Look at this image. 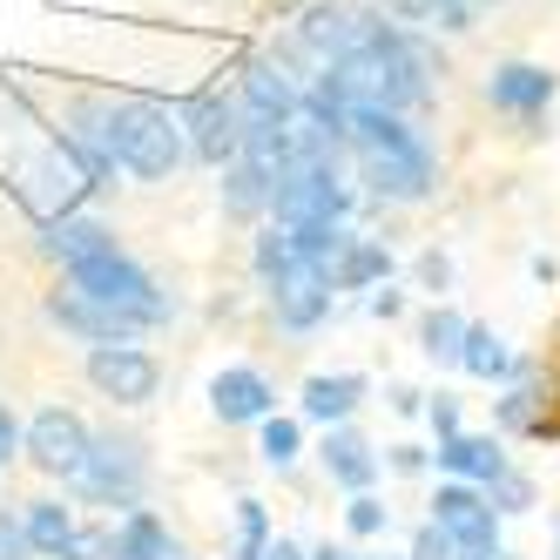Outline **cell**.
<instances>
[{
	"label": "cell",
	"instance_id": "obj_23",
	"mask_svg": "<svg viewBox=\"0 0 560 560\" xmlns=\"http://www.w3.org/2000/svg\"><path fill=\"white\" fill-rule=\"evenodd\" d=\"M459 365L472 372V378H500L513 358H506V345L493 338V331H479V325H466V345H459Z\"/></svg>",
	"mask_w": 560,
	"mask_h": 560
},
{
	"label": "cell",
	"instance_id": "obj_19",
	"mask_svg": "<svg viewBox=\"0 0 560 560\" xmlns=\"http://www.w3.org/2000/svg\"><path fill=\"white\" fill-rule=\"evenodd\" d=\"M398 21H419V27H446V34H466L472 27V8L466 0H385Z\"/></svg>",
	"mask_w": 560,
	"mask_h": 560
},
{
	"label": "cell",
	"instance_id": "obj_25",
	"mask_svg": "<svg viewBox=\"0 0 560 560\" xmlns=\"http://www.w3.org/2000/svg\"><path fill=\"white\" fill-rule=\"evenodd\" d=\"M264 459H270V466H291V459H298V425H291V419H270V425H264Z\"/></svg>",
	"mask_w": 560,
	"mask_h": 560
},
{
	"label": "cell",
	"instance_id": "obj_2",
	"mask_svg": "<svg viewBox=\"0 0 560 560\" xmlns=\"http://www.w3.org/2000/svg\"><path fill=\"white\" fill-rule=\"evenodd\" d=\"M68 291H74V298H95V304H108V311H122V317H136V325H163V317H170L163 291H155L122 250H102V257H89V264H68Z\"/></svg>",
	"mask_w": 560,
	"mask_h": 560
},
{
	"label": "cell",
	"instance_id": "obj_29",
	"mask_svg": "<svg viewBox=\"0 0 560 560\" xmlns=\"http://www.w3.org/2000/svg\"><path fill=\"white\" fill-rule=\"evenodd\" d=\"M27 553H34V547H27V527L0 513V560H27Z\"/></svg>",
	"mask_w": 560,
	"mask_h": 560
},
{
	"label": "cell",
	"instance_id": "obj_31",
	"mask_svg": "<svg viewBox=\"0 0 560 560\" xmlns=\"http://www.w3.org/2000/svg\"><path fill=\"white\" fill-rule=\"evenodd\" d=\"M14 439H21V432H14V419L0 412V466H8V453H14Z\"/></svg>",
	"mask_w": 560,
	"mask_h": 560
},
{
	"label": "cell",
	"instance_id": "obj_16",
	"mask_svg": "<svg viewBox=\"0 0 560 560\" xmlns=\"http://www.w3.org/2000/svg\"><path fill=\"white\" fill-rule=\"evenodd\" d=\"M439 466H446V472H459V479H487V487H493V479L506 472V459H500V446H493V439H446V446H439Z\"/></svg>",
	"mask_w": 560,
	"mask_h": 560
},
{
	"label": "cell",
	"instance_id": "obj_32",
	"mask_svg": "<svg viewBox=\"0 0 560 560\" xmlns=\"http://www.w3.org/2000/svg\"><path fill=\"white\" fill-rule=\"evenodd\" d=\"M264 560H304V553H298V547H291V540H277V547H270V553H264Z\"/></svg>",
	"mask_w": 560,
	"mask_h": 560
},
{
	"label": "cell",
	"instance_id": "obj_9",
	"mask_svg": "<svg viewBox=\"0 0 560 560\" xmlns=\"http://www.w3.org/2000/svg\"><path fill=\"white\" fill-rule=\"evenodd\" d=\"M244 122H277V129H291L298 122V82L284 68H270V61H250L244 68Z\"/></svg>",
	"mask_w": 560,
	"mask_h": 560
},
{
	"label": "cell",
	"instance_id": "obj_4",
	"mask_svg": "<svg viewBox=\"0 0 560 560\" xmlns=\"http://www.w3.org/2000/svg\"><path fill=\"white\" fill-rule=\"evenodd\" d=\"M432 527L453 540V560H493L500 553V513L479 500L472 487H439Z\"/></svg>",
	"mask_w": 560,
	"mask_h": 560
},
{
	"label": "cell",
	"instance_id": "obj_8",
	"mask_svg": "<svg viewBox=\"0 0 560 560\" xmlns=\"http://www.w3.org/2000/svg\"><path fill=\"white\" fill-rule=\"evenodd\" d=\"M89 378H95V392L115 398V406H142L155 392V358L136 351V345H95L89 351Z\"/></svg>",
	"mask_w": 560,
	"mask_h": 560
},
{
	"label": "cell",
	"instance_id": "obj_17",
	"mask_svg": "<svg viewBox=\"0 0 560 560\" xmlns=\"http://www.w3.org/2000/svg\"><path fill=\"white\" fill-rule=\"evenodd\" d=\"M21 527H27V547L34 553H68V540H74V520H68L61 500H34Z\"/></svg>",
	"mask_w": 560,
	"mask_h": 560
},
{
	"label": "cell",
	"instance_id": "obj_1",
	"mask_svg": "<svg viewBox=\"0 0 560 560\" xmlns=\"http://www.w3.org/2000/svg\"><path fill=\"white\" fill-rule=\"evenodd\" d=\"M74 142H82L95 176L129 170L142 183H163L183 163V122L163 102H95L82 108V136Z\"/></svg>",
	"mask_w": 560,
	"mask_h": 560
},
{
	"label": "cell",
	"instance_id": "obj_13",
	"mask_svg": "<svg viewBox=\"0 0 560 560\" xmlns=\"http://www.w3.org/2000/svg\"><path fill=\"white\" fill-rule=\"evenodd\" d=\"M55 317H61V325L68 331H82V338H95V345H129L142 325H136V317H122V311H108V304H95V298H55Z\"/></svg>",
	"mask_w": 560,
	"mask_h": 560
},
{
	"label": "cell",
	"instance_id": "obj_5",
	"mask_svg": "<svg viewBox=\"0 0 560 560\" xmlns=\"http://www.w3.org/2000/svg\"><path fill=\"white\" fill-rule=\"evenodd\" d=\"M270 304H277V325H291V331H311L317 317L331 311V270L325 264H311V257H291V264H277L270 277Z\"/></svg>",
	"mask_w": 560,
	"mask_h": 560
},
{
	"label": "cell",
	"instance_id": "obj_34",
	"mask_svg": "<svg viewBox=\"0 0 560 560\" xmlns=\"http://www.w3.org/2000/svg\"><path fill=\"white\" fill-rule=\"evenodd\" d=\"M466 8H479V0H466Z\"/></svg>",
	"mask_w": 560,
	"mask_h": 560
},
{
	"label": "cell",
	"instance_id": "obj_11",
	"mask_svg": "<svg viewBox=\"0 0 560 560\" xmlns=\"http://www.w3.org/2000/svg\"><path fill=\"white\" fill-rule=\"evenodd\" d=\"M210 406H217V419L244 425V419H270L277 392H270V378H264V372L230 365V372H217V385H210Z\"/></svg>",
	"mask_w": 560,
	"mask_h": 560
},
{
	"label": "cell",
	"instance_id": "obj_10",
	"mask_svg": "<svg viewBox=\"0 0 560 560\" xmlns=\"http://www.w3.org/2000/svg\"><path fill=\"white\" fill-rule=\"evenodd\" d=\"M176 122H189L196 155H203V163H230L236 142H244V115H236L230 102H217V95H196L189 115H176Z\"/></svg>",
	"mask_w": 560,
	"mask_h": 560
},
{
	"label": "cell",
	"instance_id": "obj_14",
	"mask_svg": "<svg viewBox=\"0 0 560 560\" xmlns=\"http://www.w3.org/2000/svg\"><path fill=\"white\" fill-rule=\"evenodd\" d=\"M325 472L338 479V487H351V493H365L372 487V472H378V459H372V446L358 432H325Z\"/></svg>",
	"mask_w": 560,
	"mask_h": 560
},
{
	"label": "cell",
	"instance_id": "obj_27",
	"mask_svg": "<svg viewBox=\"0 0 560 560\" xmlns=\"http://www.w3.org/2000/svg\"><path fill=\"white\" fill-rule=\"evenodd\" d=\"M236 560H264V506L244 500V547H236Z\"/></svg>",
	"mask_w": 560,
	"mask_h": 560
},
{
	"label": "cell",
	"instance_id": "obj_30",
	"mask_svg": "<svg viewBox=\"0 0 560 560\" xmlns=\"http://www.w3.org/2000/svg\"><path fill=\"white\" fill-rule=\"evenodd\" d=\"M412 560H453V540L439 534V527H419V540H412Z\"/></svg>",
	"mask_w": 560,
	"mask_h": 560
},
{
	"label": "cell",
	"instance_id": "obj_12",
	"mask_svg": "<svg viewBox=\"0 0 560 560\" xmlns=\"http://www.w3.org/2000/svg\"><path fill=\"white\" fill-rule=\"evenodd\" d=\"M487 102H493V108H506V115H534V108H547V102H553V74H547V68H534V61H506V68H493Z\"/></svg>",
	"mask_w": 560,
	"mask_h": 560
},
{
	"label": "cell",
	"instance_id": "obj_6",
	"mask_svg": "<svg viewBox=\"0 0 560 560\" xmlns=\"http://www.w3.org/2000/svg\"><path fill=\"white\" fill-rule=\"evenodd\" d=\"M74 487L89 500H136L142 493V453L129 439H89V459L74 466Z\"/></svg>",
	"mask_w": 560,
	"mask_h": 560
},
{
	"label": "cell",
	"instance_id": "obj_15",
	"mask_svg": "<svg viewBox=\"0 0 560 560\" xmlns=\"http://www.w3.org/2000/svg\"><path fill=\"white\" fill-rule=\"evenodd\" d=\"M48 250H55L61 264H89V257L115 250V236H108L102 223H89V217H55V223H48Z\"/></svg>",
	"mask_w": 560,
	"mask_h": 560
},
{
	"label": "cell",
	"instance_id": "obj_7",
	"mask_svg": "<svg viewBox=\"0 0 560 560\" xmlns=\"http://www.w3.org/2000/svg\"><path fill=\"white\" fill-rule=\"evenodd\" d=\"M27 453H34L42 472L74 479V466L89 459V425L74 412H61V406H48V412H34V425H27Z\"/></svg>",
	"mask_w": 560,
	"mask_h": 560
},
{
	"label": "cell",
	"instance_id": "obj_20",
	"mask_svg": "<svg viewBox=\"0 0 560 560\" xmlns=\"http://www.w3.org/2000/svg\"><path fill=\"white\" fill-rule=\"evenodd\" d=\"M358 392H365V378H351V372L345 378H311L304 385V412L311 419H345L358 406Z\"/></svg>",
	"mask_w": 560,
	"mask_h": 560
},
{
	"label": "cell",
	"instance_id": "obj_24",
	"mask_svg": "<svg viewBox=\"0 0 560 560\" xmlns=\"http://www.w3.org/2000/svg\"><path fill=\"white\" fill-rule=\"evenodd\" d=\"M459 345H466V325L453 311H432L425 317V358H439V365H459Z\"/></svg>",
	"mask_w": 560,
	"mask_h": 560
},
{
	"label": "cell",
	"instance_id": "obj_33",
	"mask_svg": "<svg viewBox=\"0 0 560 560\" xmlns=\"http://www.w3.org/2000/svg\"><path fill=\"white\" fill-rule=\"evenodd\" d=\"M317 560H358L351 547H325V553H317Z\"/></svg>",
	"mask_w": 560,
	"mask_h": 560
},
{
	"label": "cell",
	"instance_id": "obj_18",
	"mask_svg": "<svg viewBox=\"0 0 560 560\" xmlns=\"http://www.w3.org/2000/svg\"><path fill=\"white\" fill-rule=\"evenodd\" d=\"M385 270H392L385 244H358V236H351V244H345V257L331 264V284H338V291H365V284H378Z\"/></svg>",
	"mask_w": 560,
	"mask_h": 560
},
{
	"label": "cell",
	"instance_id": "obj_22",
	"mask_svg": "<svg viewBox=\"0 0 560 560\" xmlns=\"http://www.w3.org/2000/svg\"><path fill=\"white\" fill-rule=\"evenodd\" d=\"M223 203H230L236 217L270 210V176H257L250 163H230V176H223Z\"/></svg>",
	"mask_w": 560,
	"mask_h": 560
},
{
	"label": "cell",
	"instance_id": "obj_21",
	"mask_svg": "<svg viewBox=\"0 0 560 560\" xmlns=\"http://www.w3.org/2000/svg\"><path fill=\"white\" fill-rule=\"evenodd\" d=\"M170 553V534H163V520L155 513H136L122 534H115V560H163Z\"/></svg>",
	"mask_w": 560,
	"mask_h": 560
},
{
	"label": "cell",
	"instance_id": "obj_26",
	"mask_svg": "<svg viewBox=\"0 0 560 560\" xmlns=\"http://www.w3.org/2000/svg\"><path fill=\"white\" fill-rule=\"evenodd\" d=\"M61 560H115V534H108V527H89V534H74Z\"/></svg>",
	"mask_w": 560,
	"mask_h": 560
},
{
	"label": "cell",
	"instance_id": "obj_28",
	"mask_svg": "<svg viewBox=\"0 0 560 560\" xmlns=\"http://www.w3.org/2000/svg\"><path fill=\"white\" fill-rule=\"evenodd\" d=\"M378 527H385V506H378L372 493H358V500H351V534H378Z\"/></svg>",
	"mask_w": 560,
	"mask_h": 560
},
{
	"label": "cell",
	"instance_id": "obj_3",
	"mask_svg": "<svg viewBox=\"0 0 560 560\" xmlns=\"http://www.w3.org/2000/svg\"><path fill=\"white\" fill-rule=\"evenodd\" d=\"M298 34H304V48L331 68V61H351V55L378 48L385 34H392V21H378V14H365V8H338V0H325V8H311V14L298 21Z\"/></svg>",
	"mask_w": 560,
	"mask_h": 560
}]
</instances>
